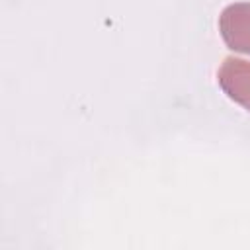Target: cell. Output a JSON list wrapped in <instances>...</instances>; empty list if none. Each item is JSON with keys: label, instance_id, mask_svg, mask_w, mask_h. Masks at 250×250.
<instances>
[{"label": "cell", "instance_id": "obj_2", "mask_svg": "<svg viewBox=\"0 0 250 250\" xmlns=\"http://www.w3.org/2000/svg\"><path fill=\"white\" fill-rule=\"evenodd\" d=\"M219 84L229 98L250 109V62L227 57L219 68Z\"/></svg>", "mask_w": 250, "mask_h": 250}, {"label": "cell", "instance_id": "obj_1", "mask_svg": "<svg viewBox=\"0 0 250 250\" xmlns=\"http://www.w3.org/2000/svg\"><path fill=\"white\" fill-rule=\"evenodd\" d=\"M219 25L221 35L230 49L250 55V4L240 2L225 8Z\"/></svg>", "mask_w": 250, "mask_h": 250}]
</instances>
